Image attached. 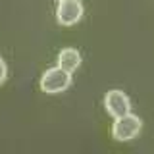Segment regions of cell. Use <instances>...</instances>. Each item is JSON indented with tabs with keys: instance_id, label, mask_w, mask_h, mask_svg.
I'll return each instance as SVG.
<instances>
[{
	"instance_id": "3",
	"label": "cell",
	"mask_w": 154,
	"mask_h": 154,
	"mask_svg": "<svg viewBox=\"0 0 154 154\" xmlns=\"http://www.w3.org/2000/svg\"><path fill=\"white\" fill-rule=\"evenodd\" d=\"M104 108L112 118H119V116H125L131 112V100L123 91L112 89L104 96Z\"/></svg>"
},
{
	"instance_id": "5",
	"label": "cell",
	"mask_w": 154,
	"mask_h": 154,
	"mask_svg": "<svg viewBox=\"0 0 154 154\" xmlns=\"http://www.w3.org/2000/svg\"><path fill=\"white\" fill-rule=\"evenodd\" d=\"M58 66H60L62 69L73 73L77 67L81 66L79 50H75V48H64V50H60V54H58Z\"/></svg>"
},
{
	"instance_id": "7",
	"label": "cell",
	"mask_w": 154,
	"mask_h": 154,
	"mask_svg": "<svg viewBox=\"0 0 154 154\" xmlns=\"http://www.w3.org/2000/svg\"><path fill=\"white\" fill-rule=\"evenodd\" d=\"M56 2H64V0H56Z\"/></svg>"
},
{
	"instance_id": "4",
	"label": "cell",
	"mask_w": 154,
	"mask_h": 154,
	"mask_svg": "<svg viewBox=\"0 0 154 154\" xmlns=\"http://www.w3.org/2000/svg\"><path fill=\"white\" fill-rule=\"evenodd\" d=\"M83 16V4L79 0H64V2H58V10H56V19L60 25L69 27L75 25L77 21Z\"/></svg>"
},
{
	"instance_id": "6",
	"label": "cell",
	"mask_w": 154,
	"mask_h": 154,
	"mask_svg": "<svg viewBox=\"0 0 154 154\" xmlns=\"http://www.w3.org/2000/svg\"><path fill=\"white\" fill-rule=\"evenodd\" d=\"M6 77H8V66H6V62L0 58V85L6 81Z\"/></svg>"
},
{
	"instance_id": "1",
	"label": "cell",
	"mask_w": 154,
	"mask_h": 154,
	"mask_svg": "<svg viewBox=\"0 0 154 154\" xmlns=\"http://www.w3.org/2000/svg\"><path fill=\"white\" fill-rule=\"evenodd\" d=\"M71 85V73L62 69L60 66L46 69L41 77V91L46 94H58L69 89Z\"/></svg>"
},
{
	"instance_id": "2",
	"label": "cell",
	"mask_w": 154,
	"mask_h": 154,
	"mask_svg": "<svg viewBox=\"0 0 154 154\" xmlns=\"http://www.w3.org/2000/svg\"><path fill=\"white\" fill-rule=\"evenodd\" d=\"M141 127H143L141 118L129 112V114H125V116L114 118L112 137L116 139V141H119V143L131 141V139H135L139 133H141Z\"/></svg>"
}]
</instances>
